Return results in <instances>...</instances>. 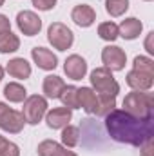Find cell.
Wrapping results in <instances>:
<instances>
[{"label":"cell","instance_id":"cell-24","mask_svg":"<svg viewBox=\"0 0 154 156\" xmlns=\"http://www.w3.org/2000/svg\"><path fill=\"white\" fill-rule=\"evenodd\" d=\"M54 4H56V0H33V5L42 9V11H47L51 7H54Z\"/></svg>","mask_w":154,"mask_h":156},{"label":"cell","instance_id":"cell-27","mask_svg":"<svg viewBox=\"0 0 154 156\" xmlns=\"http://www.w3.org/2000/svg\"><path fill=\"white\" fill-rule=\"evenodd\" d=\"M2 4H4V0H0V5H2Z\"/></svg>","mask_w":154,"mask_h":156},{"label":"cell","instance_id":"cell-18","mask_svg":"<svg viewBox=\"0 0 154 156\" xmlns=\"http://www.w3.org/2000/svg\"><path fill=\"white\" fill-rule=\"evenodd\" d=\"M4 94L9 102H22L26 98V89L20 83H7L4 89Z\"/></svg>","mask_w":154,"mask_h":156},{"label":"cell","instance_id":"cell-25","mask_svg":"<svg viewBox=\"0 0 154 156\" xmlns=\"http://www.w3.org/2000/svg\"><path fill=\"white\" fill-rule=\"evenodd\" d=\"M7 31H9V20L4 15H0V35L2 33H7Z\"/></svg>","mask_w":154,"mask_h":156},{"label":"cell","instance_id":"cell-26","mask_svg":"<svg viewBox=\"0 0 154 156\" xmlns=\"http://www.w3.org/2000/svg\"><path fill=\"white\" fill-rule=\"evenodd\" d=\"M2 76H4V69L0 67V80H2Z\"/></svg>","mask_w":154,"mask_h":156},{"label":"cell","instance_id":"cell-4","mask_svg":"<svg viewBox=\"0 0 154 156\" xmlns=\"http://www.w3.org/2000/svg\"><path fill=\"white\" fill-rule=\"evenodd\" d=\"M24 116L13 109H9L5 104H0V127L9 133H20L24 127Z\"/></svg>","mask_w":154,"mask_h":156},{"label":"cell","instance_id":"cell-22","mask_svg":"<svg viewBox=\"0 0 154 156\" xmlns=\"http://www.w3.org/2000/svg\"><path fill=\"white\" fill-rule=\"evenodd\" d=\"M62 140H64L65 145L75 147L78 144V129L76 127H65L64 133H62Z\"/></svg>","mask_w":154,"mask_h":156},{"label":"cell","instance_id":"cell-9","mask_svg":"<svg viewBox=\"0 0 154 156\" xmlns=\"http://www.w3.org/2000/svg\"><path fill=\"white\" fill-rule=\"evenodd\" d=\"M33 58L38 64L40 69H47L49 71V69L56 67V56L49 49H45V47H35L33 49Z\"/></svg>","mask_w":154,"mask_h":156},{"label":"cell","instance_id":"cell-10","mask_svg":"<svg viewBox=\"0 0 154 156\" xmlns=\"http://www.w3.org/2000/svg\"><path fill=\"white\" fill-rule=\"evenodd\" d=\"M69 120H71V111L67 107H58L47 115V125L51 129H60V127H65Z\"/></svg>","mask_w":154,"mask_h":156},{"label":"cell","instance_id":"cell-6","mask_svg":"<svg viewBox=\"0 0 154 156\" xmlns=\"http://www.w3.org/2000/svg\"><path fill=\"white\" fill-rule=\"evenodd\" d=\"M16 22H18L20 31H22L24 35H27V37L37 35V33L40 31V27H42L40 18L35 15V13H31V11H22V13H18Z\"/></svg>","mask_w":154,"mask_h":156},{"label":"cell","instance_id":"cell-21","mask_svg":"<svg viewBox=\"0 0 154 156\" xmlns=\"http://www.w3.org/2000/svg\"><path fill=\"white\" fill-rule=\"evenodd\" d=\"M129 7V0H107V11L113 16H120Z\"/></svg>","mask_w":154,"mask_h":156},{"label":"cell","instance_id":"cell-12","mask_svg":"<svg viewBox=\"0 0 154 156\" xmlns=\"http://www.w3.org/2000/svg\"><path fill=\"white\" fill-rule=\"evenodd\" d=\"M71 16H73V20L76 22L78 26H82V27H87V26H91L94 22V11L89 5H85V4L76 5L73 9V15Z\"/></svg>","mask_w":154,"mask_h":156},{"label":"cell","instance_id":"cell-13","mask_svg":"<svg viewBox=\"0 0 154 156\" xmlns=\"http://www.w3.org/2000/svg\"><path fill=\"white\" fill-rule=\"evenodd\" d=\"M38 154L40 156H76L75 153L65 151L64 147H60L56 142H51V140L40 144L38 145Z\"/></svg>","mask_w":154,"mask_h":156},{"label":"cell","instance_id":"cell-1","mask_svg":"<svg viewBox=\"0 0 154 156\" xmlns=\"http://www.w3.org/2000/svg\"><path fill=\"white\" fill-rule=\"evenodd\" d=\"M107 131L118 142H127L132 145H140L152 134V116L145 120L131 116L125 111H114L107 115Z\"/></svg>","mask_w":154,"mask_h":156},{"label":"cell","instance_id":"cell-8","mask_svg":"<svg viewBox=\"0 0 154 156\" xmlns=\"http://www.w3.org/2000/svg\"><path fill=\"white\" fill-rule=\"evenodd\" d=\"M102 58H103V64H107V67H111L114 71L121 69L125 64V55L120 47H105Z\"/></svg>","mask_w":154,"mask_h":156},{"label":"cell","instance_id":"cell-2","mask_svg":"<svg viewBox=\"0 0 154 156\" xmlns=\"http://www.w3.org/2000/svg\"><path fill=\"white\" fill-rule=\"evenodd\" d=\"M45 109H47V102L42 96L35 94V96H31V98L26 100L22 116H24V120L27 123H38L40 120H42V116L45 115Z\"/></svg>","mask_w":154,"mask_h":156},{"label":"cell","instance_id":"cell-20","mask_svg":"<svg viewBox=\"0 0 154 156\" xmlns=\"http://www.w3.org/2000/svg\"><path fill=\"white\" fill-rule=\"evenodd\" d=\"M98 35L103 40H114L118 37V26L113 22H105L98 27Z\"/></svg>","mask_w":154,"mask_h":156},{"label":"cell","instance_id":"cell-15","mask_svg":"<svg viewBox=\"0 0 154 156\" xmlns=\"http://www.w3.org/2000/svg\"><path fill=\"white\" fill-rule=\"evenodd\" d=\"M65 83L62 82L60 76H45L44 80V93L49 96V98H58L60 93L64 91Z\"/></svg>","mask_w":154,"mask_h":156},{"label":"cell","instance_id":"cell-14","mask_svg":"<svg viewBox=\"0 0 154 156\" xmlns=\"http://www.w3.org/2000/svg\"><path fill=\"white\" fill-rule=\"evenodd\" d=\"M7 73L15 78H27L31 75V66L24 58H15L7 66Z\"/></svg>","mask_w":154,"mask_h":156},{"label":"cell","instance_id":"cell-23","mask_svg":"<svg viewBox=\"0 0 154 156\" xmlns=\"http://www.w3.org/2000/svg\"><path fill=\"white\" fill-rule=\"evenodd\" d=\"M0 156H18V147L0 136Z\"/></svg>","mask_w":154,"mask_h":156},{"label":"cell","instance_id":"cell-7","mask_svg":"<svg viewBox=\"0 0 154 156\" xmlns=\"http://www.w3.org/2000/svg\"><path fill=\"white\" fill-rule=\"evenodd\" d=\"M64 69H65L67 76H71L73 80H80V78H83L85 71H87V64L78 55H73V56H69L65 60V67Z\"/></svg>","mask_w":154,"mask_h":156},{"label":"cell","instance_id":"cell-11","mask_svg":"<svg viewBox=\"0 0 154 156\" xmlns=\"http://www.w3.org/2000/svg\"><path fill=\"white\" fill-rule=\"evenodd\" d=\"M78 107H83L87 113H96V107H98L96 94L87 87L78 89Z\"/></svg>","mask_w":154,"mask_h":156},{"label":"cell","instance_id":"cell-3","mask_svg":"<svg viewBox=\"0 0 154 156\" xmlns=\"http://www.w3.org/2000/svg\"><path fill=\"white\" fill-rule=\"evenodd\" d=\"M91 82H93V85H94L102 94H107V96H116V93H118V89H120L118 83L113 80L111 73H109L107 69H96V71H93Z\"/></svg>","mask_w":154,"mask_h":156},{"label":"cell","instance_id":"cell-16","mask_svg":"<svg viewBox=\"0 0 154 156\" xmlns=\"http://www.w3.org/2000/svg\"><path fill=\"white\" fill-rule=\"evenodd\" d=\"M18 38L11 33V31H7V33H2L0 35V53H13V51H16L18 49Z\"/></svg>","mask_w":154,"mask_h":156},{"label":"cell","instance_id":"cell-17","mask_svg":"<svg viewBox=\"0 0 154 156\" xmlns=\"http://www.w3.org/2000/svg\"><path fill=\"white\" fill-rule=\"evenodd\" d=\"M121 37L123 38H136L140 35V29H142V24L136 20V18H129L121 24Z\"/></svg>","mask_w":154,"mask_h":156},{"label":"cell","instance_id":"cell-5","mask_svg":"<svg viewBox=\"0 0 154 156\" xmlns=\"http://www.w3.org/2000/svg\"><path fill=\"white\" fill-rule=\"evenodd\" d=\"M49 42H51L56 49L64 51V49H67V47L73 44V33H71V29H67L64 24H53V26L49 27Z\"/></svg>","mask_w":154,"mask_h":156},{"label":"cell","instance_id":"cell-19","mask_svg":"<svg viewBox=\"0 0 154 156\" xmlns=\"http://www.w3.org/2000/svg\"><path fill=\"white\" fill-rule=\"evenodd\" d=\"M60 98H62V102H64L65 107H71V109L78 107V89L75 85L64 87V91L60 93Z\"/></svg>","mask_w":154,"mask_h":156}]
</instances>
